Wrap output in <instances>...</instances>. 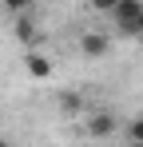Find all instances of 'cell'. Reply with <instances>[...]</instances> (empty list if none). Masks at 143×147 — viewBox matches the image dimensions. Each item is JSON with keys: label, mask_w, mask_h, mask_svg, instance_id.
<instances>
[{"label": "cell", "mask_w": 143, "mask_h": 147, "mask_svg": "<svg viewBox=\"0 0 143 147\" xmlns=\"http://www.w3.org/2000/svg\"><path fill=\"white\" fill-rule=\"evenodd\" d=\"M139 16H143V0H119L115 12H111L115 28L119 32H131V36H135V28H139Z\"/></svg>", "instance_id": "obj_1"}, {"label": "cell", "mask_w": 143, "mask_h": 147, "mask_svg": "<svg viewBox=\"0 0 143 147\" xmlns=\"http://www.w3.org/2000/svg\"><path fill=\"white\" fill-rule=\"evenodd\" d=\"M4 4V12H12V16H28V8H32V0H0Z\"/></svg>", "instance_id": "obj_6"}, {"label": "cell", "mask_w": 143, "mask_h": 147, "mask_svg": "<svg viewBox=\"0 0 143 147\" xmlns=\"http://www.w3.org/2000/svg\"><path fill=\"white\" fill-rule=\"evenodd\" d=\"M28 72L36 76V80H48V76H52V60L40 56V52H32V56H28Z\"/></svg>", "instance_id": "obj_4"}, {"label": "cell", "mask_w": 143, "mask_h": 147, "mask_svg": "<svg viewBox=\"0 0 143 147\" xmlns=\"http://www.w3.org/2000/svg\"><path fill=\"white\" fill-rule=\"evenodd\" d=\"M135 36H143V16H139V28H135Z\"/></svg>", "instance_id": "obj_10"}, {"label": "cell", "mask_w": 143, "mask_h": 147, "mask_svg": "<svg viewBox=\"0 0 143 147\" xmlns=\"http://www.w3.org/2000/svg\"><path fill=\"white\" fill-rule=\"evenodd\" d=\"M60 107L72 115V111H80V107H84V99H80V96H60Z\"/></svg>", "instance_id": "obj_7"}, {"label": "cell", "mask_w": 143, "mask_h": 147, "mask_svg": "<svg viewBox=\"0 0 143 147\" xmlns=\"http://www.w3.org/2000/svg\"><path fill=\"white\" fill-rule=\"evenodd\" d=\"M0 147H8V143H4V139H0Z\"/></svg>", "instance_id": "obj_11"}, {"label": "cell", "mask_w": 143, "mask_h": 147, "mask_svg": "<svg viewBox=\"0 0 143 147\" xmlns=\"http://www.w3.org/2000/svg\"><path fill=\"white\" fill-rule=\"evenodd\" d=\"M80 48H84L88 60H99V56L111 52V36H107V32H84V36H80Z\"/></svg>", "instance_id": "obj_2"}, {"label": "cell", "mask_w": 143, "mask_h": 147, "mask_svg": "<svg viewBox=\"0 0 143 147\" xmlns=\"http://www.w3.org/2000/svg\"><path fill=\"white\" fill-rule=\"evenodd\" d=\"M88 4H92L95 12H107V16H111V12H115V4H119V0H88Z\"/></svg>", "instance_id": "obj_8"}, {"label": "cell", "mask_w": 143, "mask_h": 147, "mask_svg": "<svg viewBox=\"0 0 143 147\" xmlns=\"http://www.w3.org/2000/svg\"><path fill=\"white\" fill-rule=\"evenodd\" d=\"M16 40H24V44H32L36 40V24H32V16H16Z\"/></svg>", "instance_id": "obj_5"}, {"label": "cell", "mask_w": 143, "mask_h": 147, "mask_svg": "<svg viewBox=\"0 0 143 147\" xmlns=\"http://www.w3.org/2000/svg\"><path fill=\"white\" fill-rule=\"evenodd\" d=\"M127 135H131V143H139V147H143V119L131 123V127H127Z\"/></svg>", "instance_id": "obj_9"}, {"label": "cell", "mask_w": 143, "mask_h": 147, "mask_svg": "<svg viewBox=\"0 0 143 147\" xmlns=\"http://www.w3.org/2000/svg\"><path fill=\"white\" fill-rule=\"evenodd\" d=\"M115 131V115H107V111H95L92 119H88V135L92 139H103V135H111Z\"/></svg>", "instance_id": "obj_3"}]
</instances>
